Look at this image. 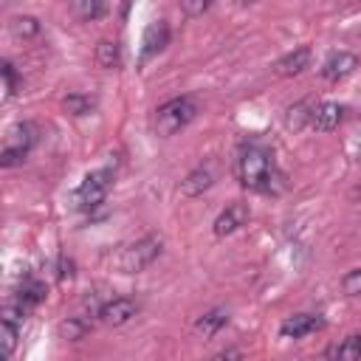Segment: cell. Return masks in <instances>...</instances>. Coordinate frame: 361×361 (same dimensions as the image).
Instances as JSON below:
<instances>
[{
    "mask_svg": "<svg viewBox=\"0 0 361 361\" xmlns=\"http://www.w3.org/2000/svg\"><path fill=\"white\" fill-rule=\"evenodd\" d=\"M234 175L240 186L251 192H268L274 180V155L262 144H243L234 158Z\"/></svg>",
    "mask_w": 361,
    "mask_h": 361,
    "instance_id": "6da1fadb",
    "label": "cell"
},
{
    "mask_svg": "<svg viewBox=\"0 0 361 361\" xmlns=\"http://www.w3.org/2000/svg\"><path fill=\"white\" fill-rule=\"evenodd\" d=\"M161 251H164V237L161 234H144L141 240L121 248V254L116 257V268L121 274H138L147 265H152Z\"/></svg>",
    "mask_w": 361,
    "mask_h": 361,
    "instance_id": "7a4b0ae2",
    "label": "cell"
},
{
    "mask_svg": "<svg viewBox=\"0 0 361 361\" xmlns=\"http://www.w3.org/2000/svg\"><path fill=\"white\" fill-rule=\"evenodd\" d=\"M197 116V104L192 96H175L169 102H164L155 110V133L158 135H175L178 130H183L192 118Z\"/></svg>",
    "mask_w": 361,
    "mask_h": 361,
    "instance_id": "3957f363",
    "label": "cell"
},
{
    "mask_svg": "<svg viewBox=\"0 0 361 361\" xmlns=\"http://www.w3.org/2000/svg\"><path fill=\"white\" fill-rule=\"evenodd\" d=\"M37 144V127L31 121H17L6 130V141H3V152H0V166H17L25 161V155L31 152V147Z\"/></svg>",
    "mask_w": 361,
    "mask_h": 361,
    "instance_id": "277c9868",
    "label": "cell"
},
{
    "mask_svg": "<svg viewBox=\"0 0 361 361\" xmlns=\"http://www.w3.org/2000/svg\"><path fill=\"white\" fill-rule=\"evenodd\" d=\"M110 186H113V169L102 166V169L87 172L79 183V189L73 192V206L76 209H96L107 197Z\"/></svg>",
    "mask_w": 361,
    "mask_h": 361,
    "instance_id": "5b68a950",
    "label": "cell"
},
{
    "mask_svg": "<svg viewBox=\"0 0 361 361\" xmlns=\"http://www.w3.org/2000/svg\"><path fill=\"white\" fill-rule=\"evenodd\" d=\"M135 313H138V302H133L130 296H113L99 310V319L104 324H110V327H118V324H127Z\"/></svg>",
    "mask_w": 361,
    "mask_h": 361,
    "instance_id": "8992f818",
    "label": "cell"
},
{
    "mask_svg": "<svg viewBox=\"0 0 361 361\" xmlns=\"http://www.w3.org/2000/svg\"><path fill=\"white\" fill-rule=\"evenodd\" d=\"M355 68H358V56H355V54H350V51H336V54H330V56L322 62V79L338 82V79L350 76Z\"/></svg>",
    "mask_w": 361,
    "mask_h": 361,
    "instance_id": "52a82bcc",
    "label": "cell"
},
{
    "mask_svg": "<svg viewBox=\"0 0 361 361\" xmlns=\"http://www.w3.org/2000/svg\"><path fill=\"white\" fill-rule=\"evenodd\" d=\"M248 223V206L245 203H228L217 217H214V234L226 237L234 234L237 228H243Z\"/></svg>",
    "mask_w": 361,
    "mask_h": 361,
    "instance_id": "ba28073f",
    "label": "cell"
},
{
    "mask_svg": "<svg viewBox=\"0 0 361 361\" xmlns=\"http://www.w3.org/2000/svg\"><path fill=\"white\" fill-rule=\"evenodd\" d=\"M169 42V25L166 20H152L144 28V39H141V62H147L149 56H155L158 51H164V45Z\"/></svg>",
    "mask_w": 361,
    "mask_h": 361,
    "instance_id": "9c48e42d",
    "label": "cell"
},
{
    "mask_svg": "<svg viewBox=\"0 0 361 361\" xmlns=\"http://www.w3.org/2000/svg\"><path fill=\"white\" fill-rule=\"evenodd\" d=\"M341 118H344V107L338 102H322L310 113V127L319 133H330L341 124Z\"/></svg>",
    "mask_w": 361,
    "mask_h": 361,
    "instance_id": "30bf717a",
    "label": "cell"
},
{
    "mask_svg": "<svg viewBox=\"0 0 361 361\" xmlns=\"http://www.w3.org/2000/svg\"><path fill=\"white\" fill-rule=\"evenodd\" d=\"M214 183V166L212 164H200V166H195L183 180H180V195L183 197H197V195H203L209 186Z\"/></svg>",
    "mask_w": 361,
    "mask_h": 361,
    "instance_id": "8fae6325",
    "label": "cell"
},
{
    "mask_svg": "<svg viewBox=\"0 0 361 361\" xmlns=\"http://www.w3.org/2000/svg\"><path fill=\"white\" fill-rule=\"evenodd\" d=\"M322 324H324V319L316 316V313H296V316H288V319L279 324V333H282L285 338H302V336L319 330Z\"/></svg>",
    "mask_w": 361,
    "mask_h": 361,
    "instance_id": "7c38bea8",
    "label": "cell"
},
{
    "mask_svg": "<svg viewBox=\"0 0 361 361\" xmlns=\"http://www.w3.org/2000/svg\"><path fill=\"white\" fill-rule=\"evenodd\" d=\"M307 62H310V48H296V51H290V54H285L282 59H276V65H274V71L279 73V76H296V73H302L305 68H307Z\"/></svg>",
    "mask_w": 361,
    "mask_h": 361,
    "instance_id": "4fadbf2b",
    "label": "cell"
},
{
    "mask_svg": "<svg viewBox=\"0 0 361 361\" xmlns=\"http://www.w3.org/2000/svg\"><path fill=\"white\" fill-rule=\"evenodd\" d=\"M226 322H228V310H226V307H212L209 313H203V316L195 322V333H197L200 338H212Z\"/></svg>",
    "mask_w": 361,
    "mask_h": 361,
    "instance_id": "5bb4252c",
    "label": "cell"
},
{
    "mask_svg": "<svg viewBox=\"0 0 361 361\" xmlns=\"http://www.w3.org/2000/svg\"><path fill=\"white\" fill-rule=\"evenodd\" d=\"M45 299V285L39 279H23L17 293H14V302H20L25 310H31L34 305H39Z\"/></svg>",
    "mask_w": 361,
    "mask_h": 361,
    "instance_id": "9a60e30c",
    "label": "cell"
},
{
    "mask_svg": "<svg viewBox=\"0 0 361 361\" xmlns=\"http://www.w3.org/2000/svg\"><path fill=\"white\" fill-rule=\"evenodd\" d=\"M358 358H361V336L358 333L341 338L330 353V361H358Z\"/></svg>",
    "mask_w": 361,
    "mask_h": 361,
    "instance_id": "2e32d148",
    "label": "cell"
},
{
    "mask_svg": "<svg viewBox=\"0 0 361 361\" xmlns=\"http://www.w3.org/2000/svg\"><path fill=\"white\" fill-rule=\"evenodd\" d=\"M310 113H313V104L310 102H296L285 110V127L288 130H302L305 124H310Z\"/></svg>",
    "mask_w": 361,
    "mask_h": 361,
    "instance_id": "e0dca14e",
    "label": "cell"
},
{
    "mask_svg": "<svg viewBox=\"0 0 361 361\" xmlns=\"http://www.w3.org/2000/svg\"><path fill=\"white\" fill-rule=\"evenodd\" d=\"M96 62L102 68H118L121 65V45L116 39H102L96 45Z\"/></svg>",
    "mask_w": 361,
    "mask_h": 361,
    "instance_id": "ac0fdd59",
    "label": "cell"
},
{
    "mask_svg": "<svg viewBox=\"0 0 361 361\" xmlns=\"http://www.w3.org/2000/svg\"><path fill=\"white\" fill-rule=\"evenodd\" d=\"M62 107L71 113V116H87L96 110V99L87 96V93H68L62 99Z\"/></svg>",
    "mask_w": 361,
    "mask_h": 361,
    "instance_id": "d6986e66",
    "label": "cell"
},
{
    "mask_svg": "<svg viewBox=\"0 0 361 361\" xmlns=\"http://www.w3.org/2000/svg\"><path fill=\"white\" fill-rule=\"evenodd\" d=\"M59 336L62 338H68V341H76V338H82L87 330H90V322L85 319V316H68V319H62L59 322Z\"/></svg>",
    "mask_w": 361,
    "mask_h": 361,
    "instance_id": "ffe728a7",
    "label": "cell"
},
{
    "mask_svg": "<svg viewBox=\"0 0 361 361\" xmlns=\"http://www.w3.org/2000/svg\"><path fill=\"white\" fill-rule=\"evenodd\" d=\"M11 31L23 39H31L39 34V20L31 14H17V17H11Z\"/></svg>",
    "mask_w": 361,
    "mask_h": 361,
    "instance_id": "44dd1931",
    "label": "cell"
},
{
    "mask_svg": "<svg viewBox=\"0 0 361 361\" xmlns=\"http://www.w3.org/2000/svg\"><path fill=\"white\" fill-rule=\"evenodd\" d=\"M71 8H73V14L82 17V20H96V17H102V14L107 11V6H104L102 0H76Z\"/></svg>",
    "mask_w": 361,
    "mask_h": 361,
    "instance_id": "7402d4cb",
    "label": "cell"
},
{
    "mask_svg": "<svg viewBox=\"0 0 361 361\" xmlns=\"http://www.w3.org/2000/svg\"><path fill=\"white\" fill-rule=\"evenodd\" d=\"M0 316H3V322L6 324H14V327H23V322H25V316H28V310L20 305V302H6L3 305V310H0Z\"/></svg>",
    "mask_w": 361,
    "mask_h": 361,
    "instance_id": "603a6c76",
    "label": "cell"
},
{
    "mask_svg": "<svg viewBox=\"0 0 361 361\" xmlns=\"http://www.w3.org/2000/svg\"><path fill=\"white\" fill-rule=\"evenodd\" d=\"M0 73H3V99H11L17 93V71L8 59L0 62Z\"/></svg>",
    "mask_w": 361,
    "mask_h": 361,
    "instance_id": "cb8c5ba5",
    "label": "cell"
},
{
    "mask_svg": "<svg viewBox=\"0 0 361 361\" xmlns=\"http://www.w3.org/2000/svg\"><path fill=\"white\" fill-rule=\"evenodd\" d=\"M341 290H344L347 296H361V265L344 274V279H341Z\"/></svg>",
    "mask_w": 361,
    "mask_h": 361,
    "instance_id": "d4e9b609",
    "label": "cell"
},
{
    "mask_svg": "<svg viewBox=\"0 0 361 361\" xmlns=\"http://www.w3.org/2000/svg\"><path fill=\"white\" fill-rule=\"evenodd\" d=\"M206 8H209L206 0H183V3H180V11H183V14H203Z\"/></svg>",
    "mask_w": 361,
    "mask_h": 361,
    "instance_id": "484cf974",
    "label": "cell"
},
{
    "mask_svg": "<svg viewBox=\"0 0 361 361\" xmlns=\"http://www.w3.org/2000/svg\"><path fill=\"white\" fill-rule=\"evenodd\" d=\"M209 361H243V353H240L237 347H226V350L214 353Z\"/></svg>",
    "mask_w": 361,
    "mask_h": 361,
    "instance_id": "4316f807",
    "label": "cell"
},
{
    "mask_svg": "<svg viewBox=\"0 0 361 361\" xmlns=\"http://www.w3.org/2000/svg\"><path fill=\"white\" fill-rule=\"evenodd\" d=\"M71 268H73V262H71V259H65V257H62V259H59V276H62V279H65V276H71V274H73V271H71Z\"/></svg>",
    "mask_w": 361,
    "mask_h": 361,
    "instance_id": "83f0119b",
    "label": "cell"
},
{
    "mask_svg": "<svg viewBox=\"0 0 361 361\" xmlns=\"http://www.w3.org/2000/svg\"><path fill=\"white\" fill-rule=\"evenodd\" d=\"M355 135H358V141H361V121H358V127H355Z\"/></svg>",
    "mask_w": 361,
    "mask_h": 361,
    "instance_id": "f1b7e54d",
    "label": "cell"
}]
</instances>
